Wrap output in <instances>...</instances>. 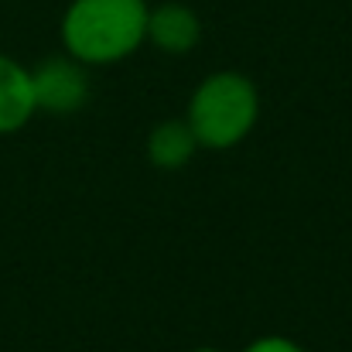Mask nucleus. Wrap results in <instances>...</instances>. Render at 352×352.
Wrapping results in <instances>:
<instances>
[{"label":"nucleus","mask_w":352,"mask_h":352,"mask_svg":"<svg viewBox=\"0 0 352 352\" xmlns=\"http://www.w3.org/2000/svg\"><path fill=\"white\" fill-rule=\"evenodd\" d=\"M147 0H69L58 21L62 52L86 69L117 65L147 41Z\"/></svg>","instance_id":"obj_1"},{"label":"nucleus","mask_w":352,"mask_h":352,"mask_svg":"<svg viewBox=\"0 0 352 352\" xmlns=\"http://www.w3.org/2000/svg\"><path fill=\"white\" fill-rule=\"evenodd\" d=\"M260 120V89L236 69L209 72L188 96L185 123L202 151H233Z\"/></svg>","instance_id":"obj_2"},{"label":"nucleus","mask_w":352,"mask_h":352,"mask_svg":"<svg viewBox=\"0 0 352 352\" xmlns=\"http://www.w3.org/2000/svg\"><path fill=\"white\" fill-rule=\"evenodd\" d=\"M31 86H34V103L38 113H52V117H69L79 113L89 103V69L76 58L52 55L45 62H38L31 69Z\"/></svg>","instance_id":"obj_3"},{"label":"nucleus","mask_w":352,"mask_h":352,"mask_svg":"<svg viewBox=\"0 0 352 352\" xmlns=\"http://www.w3.org/2000/svg\"><path fill=\"white\" fill-rule=\"evenodd\" d=\"M147 41L164 55H188L202 41V17L182 0H164L147 14Z\"/></svg>","instance_id":"obj_4"},{"label":"nucleus","mask_w":352,"mask_h":352,"mask_svg":"<svg viewBox=\"0 0 352 352\" xmlns=\"http://www.w3.org/2000/svg\"><path fill=\"white\" fill-rule=\"evenodd\" d=\"M38 113L31 69L21 65L14 55L0 52V137L21 133Z\"/></svg>","instance_id":"obj_5"},{"label":"nucleus","mask_w":352,"mask_h":352,"mask_svg":"<svg viewBox=\"0 0 352 352\" xmlns=\"http://www.w3.org/2000/svg\"><path fill=\"white\" fill-rule=\"evenodd\" d=\"M199 140L192 133V126L185 123V117L161 120L147 130L144 137V157L151 168L157 171H182L185 164H192V157L199 154Z\"/></svg>","instance_id":"obj_6"},{"label":"nucleus","mask_w":352,"mask_h":352,"mask_svg":"<svg viewBox=\"0 0 352 352\" xmlns=\"http://www.w3.org/2000/svg\"><path fill=\"white\" fill-rule=\"evenodd\" d=\"M243 352H308V349L298 339H291V336H260V339L246 342Z\"/></svg>","instance_id":"obj_7"},{"label":"nucleus","mask_w":352,"mask_h":352,"mask_svg":"<svg viewBox=\"0 0 352 352\" xmlns=\"http://www.w3.org/2000/svg\"><path fill=\"white\" fill-rule=\"evenodd\" d=\"M192 352H223V349H216V346H199V349H192Z\"/></svg>","instance_id":"obj_8"}]
</instances>
